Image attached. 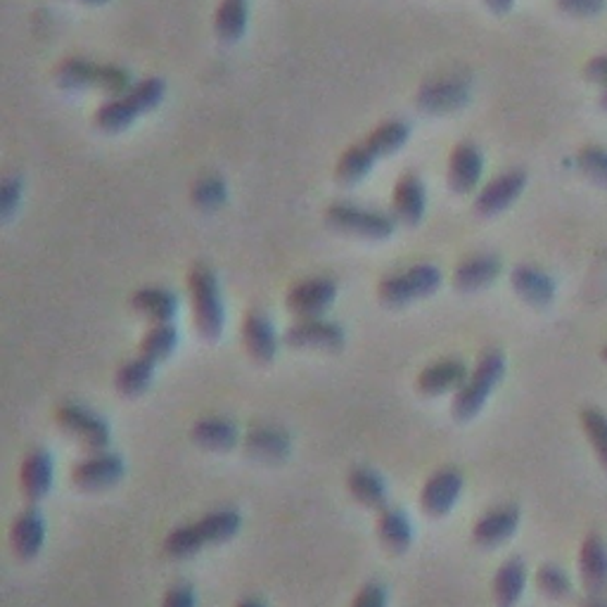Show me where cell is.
<instances>
[{
    "instance_id": "obj_1",
    "label": "cell",
    "mask_w": 607,
    "mask_h": 607,
    "mask_svg": "<svg viewBox=\"0 0 607 607\" xmlns=\"http://www.w3.org/2000/svg\"><path fill=\"white\" fill-rule=\"evenodd\" d=\"M410 138V127L404 119L382 121L364 141L347 147L335 164V178L342 186H356L376 167V162L402 150Z\"/></svg>"
},
{
    "instance_id": "obj_2",
    "label": "cell",
    "mask_w": 607,
    "mask_h": 607,
    "mask_svg": "<svg viewBox=\"0 0 607 607\" xmlns=\"http://www.w3.org/2000/svg\"><path fill=\"white\" fill-rule=\"evenodd\" d=\"M242 527V515L236 508H216L204 513L200 520L178 524L162 541L164 556L171 560H188L198 556L204 546L226 544L238 536Z\"/></svg>"
},
{
    "instance_id": "obj_3",
    "label": "cell",
    "mask_w": 607,
    "mask_h": 607,
    "mask_svg": "<svg viewBox=\"0 0 607 607\" xmlns=\"http://www.w3.org/2000/svg\"><path fill=\"white\" fill-rule=\"evenodd\" d=\"M167 95V81L159 76H147L121 95L105 100L98 112L93 115V123L105 133H119L129 129L135 119L152 112Z\"/></svg>"
},
{
    "instance_id": "obj_4",
    "label": "cell",
    "mask_w": 607,
    "mask_h": 607,
    "mask_svg": "<svg viewBox=\"0 0 607 607\" xmlns=\"http://www.w3.org/2000/svg\"><path fill=\"white\" fill-rule=\"evenodd\" d=\"M505 376V356L499 349H487L477 358L471 376L461 384L451 398V416L459 422H467L479 416V410L489 402L491 392L499 388Z\"/></svg>"
},
{
    "instance_id": "obj_5",
    "label": "cell",
    "mask_w": 607,
    "mask_h": 607,
    "mask_svg": "<svg viewBox=\"0 0 607 607\" xmlns=\"http://www.w3.org/2000/svg\"><path fill=\"white\" fill-rule=\"evenodd\" d=\"M186 287L192 304V323L202 340L214 342L226 328V307L221 299L218 278L212 266L195 264L186 275Z\"/></svg>"
},
{
    "instance_id": "obj_6",
    "label": "cell",
    "mask_w": 607,
    "mask_h": 607,
    "mask_svg": "<svg viewBox=\"0 0 607 607\" xmlns=\"http://www.w3.org/2000/svg\"><path fill=\"white\" fill-rule=\"evenodd\" d=\"M55 81L67 91L100 88L109 93V98L127 93L133 86V79L119 64H98L86 58H67L55 67Z\"/></svg>"
},
{
    "instance_id": "obj_7",
    "label": "cell",
    "mask_w": 607,
    "mask_h": 607,
    "mask_svg": "<svg viewBox=\"0 0 607 607\" xmlns=\"http://www.w3.org/2000/svg\"><path fill=\"white\" fill-rule=\"evenodd\" d=\"M325 224L344 236L364 240H388L396 230V218L388 212L358 206L352 202H333L325 210Z\"/></svg>"
},
{
    "instance_id": "obj_8",
    "label": "cell",
    "mask_w": 607,
    "mask_h": 607,
    "mask_svg": "<svg viewBox=\"0 0 607 607\" xmlns=\"http://www.w3.org/2000/svg\"><path fill=\"white\" fill-rule=\"evenodd\" d=\"M439 285L441 271L435 264H416L382 278L378 283V299L388 307H406L410 301L435 295Z\"/></svg>"
},
{
    "instance_id": "obj_9",
    "label": "cell",
    "mask_w": 607,
    "mask_h": 607,
    "mask_svg": "<svg viewBox=\"0 0 607 607\" xmlns=\"http://www.w3.org/2000/svg\"><path fill=\"white\" fill-rule=\"evenodd\" d=\"M55 422L91 453L107 451L109 441H112V427H109V422L95 410L81 404L58 406V410H55Z\"/></svg>"
},
{
    "instance_id": "obj_10",
    "label": "cell",
    "mask_w": 607,
    "mask_h": 607,
    "mask_svg": "<svg viewBox=\"0 0 607 607\" xmlns=\"http://www.w3.org/2000/svg\"><path fill=\"white\" fill-rule=\"evenodd\" d=\"M123 473H127V463H123L119 453L98 451L72 465V471H69V481H72L76 489L100 491V489L115 487L123 477Z\"/></svg>"
},
{
    "instance_id": "obj_11",
    "label": "cell",
    "mask_w": 607,
    "mask_h": 607,
    "mask_svg": "<svg viewBox=\"0 0 607 607\" xmlns=\"http://www.w3.org/2000/svg\"><path fill=\"white\" fill-rule=\"evenodd\" d=\"M283 342L293 349L337 352L347 342V333H344V328L337 321L316 316V319H297L285 330Z\"/></svg>"
},
{
    "instance_id": "obj_12",
    "label": "cell",
    "mask_w": 607,
    "mask_h": 607,
    "mask_svg": "<svg viewBox=\"0 0 607 607\" xmlns=\"http://www.w3.org/2000/svg\"><path fill=\"white\" fill-rule=\"evenodd\" d=\"M473 95L471 79L465 76H439L425 84L416 93V103L422 112L447 115L467 105Z\"/></svg>"
},
{
    "instance_id": "obj_13",
    "label": "cell",
    "mask_w": 607,
    "mask_h": 607,
    "mask_svg": "<svg viewBox=\"0 0 607 607\" xmlns=\"http://www.w3.org/2000/svg\"><path fill=\"white\" fill-rule=\"evenodd\" d=\"M465 487V477L459 467L447 465L427 477L420 491V508L427 517H447L459 503Z\"/></svg>"
},
{
    "instance_id": "obj_14",
    "label": "cell",
    "mask_w": 607,
    "mask_h": 607,
    "mask_svg": "<svg viewBox=\"0 0 607 607\" xmlns=\"http://www.w3.org/2000/svg\"><path fill=\"white\" fill-rule=\"evenodd\" d=\"M337 299V283L333 278H309L297 283L289 289L285 304L287 309L293 311L297 319H316V316H323L333 301Z\"/></svg>"
},
{
    "instance_id": "obj_15",
    "label": "cell",
    "mask_w": 607,
    "mask_h": 607,
    "mask_svg": "<svg viewBox=\"0 0 607 607\" xmlns=\"http://www.w3.org/2000/svg\"><path fill=\"white\" fill-rule=\"evenodd\" d=\"M527 188V171L508 169L481 188L475 198V212L479 216H496L513 204Z\"/></svg>"
},
{
    "instance_id": "obj_16",
    "label": "cell",
    "mask_w": 607,
    "mask_h": 607,
    "mask_svg": "<svg viewBox=\"0 0 607 607\" xmlns=\"http://www.w3.org/2000/svg\"><path fill=\"white\" fill-rule=\"evenodd\" d=\"M52 479H55V461L48 449L36 447L24 455V461L20 465V491L26 503L34 505L38 501H44L52 489Z\"/></svg>"
},
{
    "instance_id": "obj_17",
    "label": "cell",
    "mask_w": 607,
    "mask_h": 607,
    "mask_svg": "<svg viewBox=\"0 0 607 607\" xmlns=\"http://www.w3.org/2000/svg\"><path fill=\"white\" fill-rule=\"evenodd\" d=\"M46 544V520L36 505H26L10 524V548L17 560H34Z\"/></svg>"
},
{
    "instance_id": "obj_18",
    "label": "cell",
    "mask_w": 607,
    "mask_h": 607,
    "mask_svg": "<svg viewBox=\"0 0 607 607\" xmlns=\"http://www.w3.org/2000/svg\"><path fill=\"white\" fill-rule=\"evenodd\" d=\"M485 174V155L475 143H459L449 155V167H447V181L449 188L459 195H467L473 192Z\"/></svg>"
},
{
    "instance_id": "obj_19",
    "label": "cell",
    "mask_w": 607,
    "mask_h": 607,
    "mask_svg": "<svg viewBox=\"0 0 607 607\" xmlns=\"http://www.w3.org/2000/svg\"><path fill=\"white\" fill-rule=\"evenodd\" d=\"M240 340L245 352L250 354L257 364H271L283 342L278 333H275L273 323L261 311L245 313L240 323Z\"/></svg>"
},
{
    "instance_id": "obj_20",
    "label": "cell",
    "mask_w": 607,
    "mask_h": 607,
    "mask_svg": "<svg viewBox=\"0 0 607 607\" xmlns=\"http://www.w3.org/2000/svg\"><path fill=\"white\" fill-rule=\"evenodd\" d=\"M520 508L513 503H503L487 510L473 527V541L481 548H493L505 544L520 527Z\"/></svg>"
},
{
    "instance_id": "obj_21",
    "label": "cell",
    "mask_w": 607,
    "mask_h": 607,
    "mask_svg": "<svg viewBox=\"0 0 607 607\" xmlns=\"http://www.w3.org/2000/svg\"><path fill=\"white\" fill-rule=\"evenodd\" d=\"M427 210V190L418 174H404L392 190V216L396 224L418 226Z\"/></svg>"
},
{
    "instance_id": "obj_22",
    "label": "cell",
    "mask_w": 607,
    "mask_h": 607,
    "mask_svg": "<svg viewBox=\"0 0 607 607\" xmlns=\"http://www.w3.org/2000/svg\"><path fill=\"white\" fill-rule=\"evenodd\" d=\"M471 376V370L461 358H441L418 372L416 390L422 396H441L447 392H459L461 384Z\"/></svg>"
},
{
    "instance_id": "obj_23",
    "label": "cell",
    "mask_w": 607,
    "mask_h": 607,
    "mask_svg": "<svg viewBox=\"0 0 607 607\" xmlns=\"http://www.w3.org/2000/svg\"><path fill=\"white\" fill-rule=\"evenodd\" d=\"M129 307L133 313L143 316L145 321H150V325L171 323L174 316L178 313V295L169 287L147 285L131 293Z\"/></svg>"
},
{
    "instance_id": "obj_24",
    "label": "cell",
    "mask_w": 607,
    "mask_h": 607,
    "mask_svg": "<svg viewBox=\"0 0 607 607\" xmlns=\"http://www.w3.org/2000/svg\"><path fill=\"white\" fill-rule=\"evenodd\" d=\"M579 572L586 593L605 596L607 593V544L603 536L588 534L579 550Z\"/></svg>"
},
{
    "instance_id": "obj_25",
    "label": "cell",
    "mask_w": 607,
    "mask_h": 607,
    "mask_svg": "<svg viewBox=\"0 0 607 607\" xmlns=\"http://www.w3.org/2000/svg\"><path fill=\"white\" fill-rule=\"evenodd\" d=\"M510 285H513L515 295L532 304V307H548L556 299V281L541 269L532 264H520L510 273Z\"/></svg>"
},
{
    "instance_id": "obj_26",
    "label": "cell",
    "mask_w": 607,
    "mask_h": 607,
    "mask_svg": "<svg viewBox=\"0 0 607 607\" xmlns=\"http://www.w3.org/2000/svg\"><path fill=\"white\" fill-rule=\"evenodd\" d=\"M501 269L503 264L496 254L467 257L453 269V287L461 289V293H477V289H485L496 283Z\"/></svg>"
},
{
    "instance_id": "obj_27",
    "label": "cell",
    "mask_w": 607,
    "mask_h": 607,
    "mask_svg": "<svg viewBox=\"0 0 607 607\" xmlns=\"http://www.w3.org/2000/svg\"><path fill=\"white\" fill-rule=\"evenodd\" d=\"M242 449L247 455H252L257 461L278 463L289 455L293 449V439L281 427L261 425L242 437Z\"/></svg>"
},
{
    "instance_id": "obj_28",
    "label": "cell",
    "mask_w": 607,
    "mask_h": 607,
    "mask_svg": "<svg viewBox=\"0 0 607 607\" xmlns=\"http://www.w3.org/2000/svg\"><path fill=\"white\" fill-rule=\"evenodd\" d=\"M376 529H378V539L382 541V546L394 556L406 554L408 546L413 544V524H410V517L406 515L404 508L388 505V508L378 510Z\"/></svg>"
},
{
    "instance_id": "obj_29",
    "label": "cell",
    "mask_w": 607,
    "mask_h": 607,
    "mask_svg": "<svg viewBox=\"0 0 607 607\" xmlns=\"http://www.w3.org/2000/svg\"><path fill=\"white\" fill-rule=\"evenodd\" d=\"M347 489L356 503H361L372 510H382L390 505L388 485L378 471L366 465H356L347 475Z\"/></svg>"
},
{
    "instance_id": "obj_30",
    "label": "cell",
    "mask_w": 607,
    "mask_h": 607,
    "mask_svg": "<svg viewBox=\"0 0 607 607\" xmlns=\"http://www.w3.org/2000/svg\"><path fill=\"white\" fill-rule=\"evenodd\" d=\"M190 439L206 451H230L240 441V430L233 420L212 416L200 418L190 427Z\"/></svg>"
},
{
    "instance_id": "obj_31",
    "label": "cell",
    "mask_w": 607,
    "mask_h": 607,
    "mask_svg": "<svg viewBox=\"0 0 607 607\" xmlns=\"http://www.w3.org/2000/svg\"><path fill=\"white\" fill-rule=\"evenodd\" d=\"M527 586V564L522 558H508L491 582L496 607H515Z\"/></svg>"
},
{
    "instance_id": "obj_32",
    "label": "cell",
    "mask_w": 607,
    "mask_h": 607,
    "mask_svg": "<svg viewBox=\"0 0 607 607\" xmlns=\"http://www.w3.org/2000/svg\"><path fill=\"white\" fill-rule=\"evenodd\" d=\"M155 361H150L145 356H133L129 361H123L115 372V388L123 396H141L150 390L152 380H155Z\"/></svg>"
},
{
    "instance_id": "obj_33",
    "label": "cell",
    "mask_w": 607,
    "mask_h": 607,
    "mask_svg": "<svg viewBox=\"0 0 607 607\" xmlns=\"http://www.w3.org/2000/svg\"><path fill=\"white\" fill-rule=\"evenodd\" d=\"M250 22V3L247 0H221L214 15V32L221 40L233 44L240 40Z\"/></svg>"
},
{
    "instance_id": "obj_34",
    "label": "cell",
    "mask_w": 607,
    "mask_h": 607,
    "mask_svg": "<svg viewBox=\"0 0 607 607\" xmlns=\"http://www.w3.org/2000/svg\"><path fill=\"white\" fill-rule=\"evenodd\" d=\"M176 347H178V330L171 323H157V325H150V330L143 335L141 344H138V354L150 358V361L162 364L176 352Z\"/></svg>"
},
{
    "instance_id": "obj_35",
    "label": "cell",
    "mask_w": 607,
    "mask_h": 607,
    "mask_svg": "<svg viewBox=\"0 0 607 607\" xmlns=\"http://www.w3.org/2000/svg\"><path fill=\"white\" fill-rule=\"evenodd\" d=\"M228 200V188L218 176H202L190 188V202L200 212H216Z\"/></svg>"
},
{
    "instance_id": "obj_36",
    "label": "cell",
    "mask_w": 607,
    "mask_h": 607,
    "mask_svg": "<svg viewBox=\"0 0 607 607\" xmlns=\"http://www.w3.org/2000/svg\"><path fill=\"white\" fill-rule=\"evenodd\" d=\"M534 584L536 588H539L546 598H554V600H564V598H570L572 596V579L570 574L564 572L562 568H558V564H541L539 570H536L534 574Z\"/></svg>"
},
{
    "instance_id": "obj_37",
    "label": "cell",
    "mask_w": 607,
    "mask_h": 607,
    "mask_svg": "<svg viewBox=\"0 0 607 607\" xmlns=\"http://www.w3.org/2000/svg\"><path fill=\"white\" fill-rule=\"evenodd\" d=\"M579 418H582L584 435L593 453H596V459L607 471V416L600 408H584Z\"/></svg>"
},
{
    "instance_id": "obj_38",
    "label": "cell",
    "mask_w": 607,
    "mask_h": 607,
    "mask_svg": "<svg viewBox=\"0 0 607 607\" xmlns=\"http://www.w3.org/2000/svg\"><path fill=\"white\" fill-rule=\"evenodd\" d=\"M576 167L588 181L607 186V150L600 145H584L576 155Z\"/></svg>"
},
{
    "instance_id": "obj_39",
    "label": "cell",
    "mask_w": 607,
    "mask_h": 607,
    "mask_svg": "<svg viewBox=\"0 0 607 607\" xmlns=\"http://www.w3.org/2000/svg\"><path fill=\"white\" fill-rule=\"evenodd\" d=\"M20 200H22V178L8 176L3 186H0V216L8 221L17 212Z\"/></svg>"
},
{
    "instance_id": "obj_40",
    "label": "cell",
    "mask_w": 607,
    "mask_h": 607,
    "mask_svg": "<svg viewBox=\"0 0 607 607\" xmlns=\"http://www.w3.org/2000/svg\"><path fill=\"white\" fill-rule=\"evenodd\" d=\"M162 607H198L195 588L188 582H174L167 591H164Z\"/></svg>"
},
{
    "instance_id": "obj_41",
    "label": "cell",
    "mask_w": 607,
    "mask_h": 607,
    "mask_svg": "<svg viewBox=\"0 0 607 607\" xmlns=\"http://www.w3.org/2000/svg\"><path fill=\"white\" fill-rule=\"evenodd\" d=\"M388 588L380 582H368L358 588L352 607H388Z\"/></svg>"
},
{
    "instance_id": "obj_42",
    "label": "cell",
    "mask_w": 607,
    "mask_h": 607,
    "mask_svg": "<svg viewBox=\"0 0 607 607\" xmlns=\"http://www.w3.org/2000/svg\"><path fill=\"white\" fill-rule=\"evenodd\" d=\"M556 5L564 12V15L593 17V15H600L607 5V0H556Z\"/></svg>"
},
{
    "instance_id": "obj_43",
    "label": "cell",
    "mask_w": 607,
    "mask_h": 607,
    "mask_svg": "<svg viewBox=\"0 0 607 607\" xmlns=\"http://www.w3.org/2000/svg\"><path fill=\"white\" fill-rule=\"evenodd\" d=\"M584 76L591 81V84H598L607 91V55L591 58L584 67Z\"/></svg>"
},
{
    "instance_id": "obj_44",
    "label": "cell",
    "mask_w": 607,
    "mask_h": 607,
    "mask_svg": "<svg viewBox=\"0 0 607 607\" xmlns=\"http://www.w3.org/2000/svg\"><path fill=\"white\" fill-rule=\"evenodd\" d=\"M485 3H487L489 10L496 12V15H505L508 10H513L515 0H485Z\"/></svg>"
},
{
    "instance_id": "obj_45",
    "label": "cell",
    "mask_w": 607,
    "mask_h": 607,
    "mask_svg": "<svg viewBox=\"0 0 607 607\" xmlns=\"http://www.w3.org/2000/svg\"><path fill=\"white\" fill-rule=\"evenodd\" d=\"M579 607H607V596H593V593H586V596L579 600Z\"/></svg>"
},
{
    "instance_id": "obj_46",
    "label": "cell",
    "mask_w": 607,
    "mask_h": 607,
    "mask_svg": "<svg viewBox=\"0 0 607 607\" xmlns=\"http://www.w3.org/2000/svg\"><path fill=\"white\" fill-rule=\"evenodd\" d=\"M236 607H266V603H264V600H259V598H254V596H247V598L238 600Z\"/></svg>"
},
{
    "instance_id": "obj_47",
    "label": "cell",
    "mask_w": 607,
    "mask_h": 607,
    "mask_svg": "<svg viewBox=\"0 0 607 607\" xmlns=\"http://www.w3.org/2000/svg\"><path fill=\"white\" fill-rule=\"evenodd\" d=\"M81 3H88V5H103L107 0H81Z\"/></svg>"
},
{
    "instance_id": "obj_48",
    "label": "cell",
    "mask_w": 607,
    "mask_h": 607,
    "mask_svg": "<svg viewBox=\"0 0 607 607\" xmlns=\"http://www.w3.org/2000/svg\"><path fill=\"white\" fill-rule=\"evenodd\" d=\"M600 107L607 112V91H603V95H600Z\"/></svg>"
},
{
    "instance_id": "obj_49",
    "label": "cell",
    "mask_w": 607,
    "mask_h": 607,
    "mask_svg": "<svg viewBox=\"0 0 607 607\" xmlns=\"http://www.w3.org/2000/svg\"><path fill=\"white\" fill-rule=\"evenodd\" d=\"M603 358L607 361V344H605V349H603Z\"/></svg>"
},
{
    "instance_id": "obj_50",
    "label": "cell",
    "mask_w": 607,
    "mask_h": 607,
    "mask_svg": "<svg viewBox=\"0 0 607 607\" xmlns=\"http://www.w3.org/2000/svg\"><path fill=\"white\" fill-rule=\"evenodd\" d=\"M605 596H607V593H605Z\"/></svg>"
}]
</instances>
